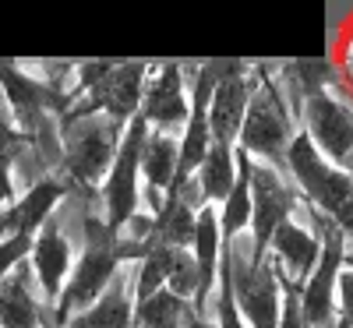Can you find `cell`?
I'll return each instance as SVG.
<instances>
[{
	"instance_id": "27",
	"label": "cell",
	"mask_w": 353,
	"mask_h": 328,
	"mask_svg": "<svg viewBox=\"0 0 353 328\" xmlns=\"http://www.w3.org/2000/svg\"><path fill=\"white\" fill-rule=\"evenodd\" d=\"M343 268H350V272H353V247L343 251Z\"/></svg>"
},
{
	"instance_id": "22",
	"label": "cell",
	"mask_w": 353,
	"mask_h": 328,
	"mask_svg": "<svg viewBox=\"0 0 353 328\" xmlns=\"http://www.w3.org/2000/svg\"><path fill=\"white\" fill-rule=\"evenodd\" d=\"M28 251H32V236H25V233H14V236H4L0 240V276H8L11 268H18Z\"/></svg>"
},
{
	"instance_id": "13",
	"label": "cell",
	"mask_w": 353,
	"mask_h": 328,
	"mask_svg": "<svg viewBox=\"0 0 353 328\" xmlns=\"http://www.w3.org/2000/svg\"><path fill=\"white\" fill-rule=\"evenodd\" d=\"M343 251H346L343 233L325 223V229H321L318 265L307 276V283L297 289L304 328H336L339 325V318H336V279L343 272Z\"/></svg>"
},
{
	"instance_id": "5",
	"label": "cell",
	"mask_w": 353,
	"mask_h": 328,
	"mask_svg": "<svg viewBox=\"0 0 353 328\" xmlns=\"http://www.w3.org/2000/svg\"><path fill=\"white\" fill-rule=\"evenodd\" d=\"M81 244H78V219H74V201L64 194V201L57 205V212L39 226V233L32 236V251H28V268L36 276V286L43 293L46 307L53 311L57 296H61L74 258H78Z\"/></svg>"
},
{
	"instance_id": "19",
	"label": "cell",
	"mask_w": 353,
	"mask_h": 328,
	"mask_svg": "<svg viewBox=\"0 0 353 328\" xmlns=\"http://www.w3.org/2000/svg\"><path fill=\"white\" fill-rule=\"evenodd\" d=\"M191 318H194L191 300L170 293L166 286L134 304V328H188Z\"/></svg>"
},
{
	"instance_id": "26",
	"label": "cell",
	"mask_w": 353,
	"mask_h": 328,
	"mask_svg": "<svg viewBox=\"0 0 353 328\" xmlns=\"http://www.w3.org/2000/svg\"><path fill=\"white\" fill-rule=\"evenodd\" d=\"M0 121L11 124V110H8V99H4V88H0Z\"/></svg>"
},
{
	"instance_id": "15",
	"label": "cell",
	"mask_w": 353,
	"mask_h": 328,
	"mask_svg": "<svg viewBox=\"0 0 353 328\" xmlns=\"http://www.w3.org/2000/svg\"><path fill=\"white\" fill-rule=\"evenodd\" d=\"M50 321L53 311L46 307L25 258L8 276H0V328H46Z\"/></svg>"
},
{
	"instance_id": "11",
	"label": "cell",
	"mask_w": 353,
	"mask_h": 328,
	"mask_svg": "<svg viewBox=\"0 0 353 328\" xmlns=\"http://www.w3.org/2000/svg\"><path fill=\"white\" fill-rule=\"evenodd\" d=\"M321 229H325V219L307 212L297 219H286L272 229L269 247H265V258L272 261L276 279L283 286H304L307 276L314 272L318 254H321Z\"/></svg>"
},
{
	"instance_id": "29",
	"label": "cell",
	"mask_w": 353,
	"mask_h": 328,
	"mask_svg": "<svg viewBox=\"0 0 353 328\" xmlns=\"http://www.w3.org/2000/svg\"><path fill=\"white\" fill-rule=\"evenodd\" d=\"M350 176H353V170H350Z\"/></svg>"
},
{
	"instance_id": "14",
	"label": "cell",
	"mask_w": 353,
	"mask_h": 328,
	"mask_svg": "<svg viewBox=\"0 0 353 328\" xmlns=\"http://www.w3.org/2000/svg\"><path fill=\"white\" fill-rule=\"evenodd\" d=\"M254 64L251 61H230L226 74L216 81L212 99H209V134L219 145H237L244 113H248V99L254 92Z\"/></svg>"
},
{
	"instance_id": "8",
	"label": "cell",
	"mask_w": 353,
	"mask_h": 328,
	"mask_svg": "<svg viewBox=\"0 0 353 328\" xmlns=\"http://www.w3.org/2000/svg\"><path fill=\"white\" fill-rule=\"evenodd\" d=\"M145 134H149V124L141 121V116H131L124 134H121V148H117V159L110 166V173L103 176V184H99V205H103V219L106 226L117 233L121 229L138 208V156H141V141Z\"/></svg>"
},
{
	"instance_id": "10",
	"label": "cell",
	"mask_w": 353,
	"mask_h": 328,
	"mask_svg": "<svg viewBox=\"0 0 353 328\" xmlns=\"http://www.w3.org/2000/svg\"><path fill=\"white\" fill-rule=\"evenodd\" d=\"M121 258H117V240L110 244H85L74 258V268L53 304V325L61 328L64 321H71L74 314L88 311L99 296L106 293L110 279L121 272Z\"/></svg>"
},
{
	"instance_id": "3",
	"label": "cell",
	"mask_w": 353,
	"mask_h": 328,
	"mask_svg": "<svg viewBox=\"0 0 353 328\" xmlns=\"http://www.w3.org/2000/svg\"><path fill=\"white\" fill-rule=\"evenodd\" d=\"M124 124L106 113L61 116V170L57 176L68 187H92L99 191L103 176L110 173L117 148H121Z\"/></svg>"
},
{
	"instance_id": "2",
	"label": "cell",
	"mask_w": 353,
	"mask_h": 328,
	"mask_svg": "<svg viewBox=\"0 0 353 328\" xmlns=\"http://www.w3.org/2000/svg\"><path fill=\"white\" fill-rule=\"evenodd\" d=\"M286 176L301 191L311 212L336 226L346 247H353V176L346 170H336L329 159H321L301 131L286 148Z\"/></svg>"
},
{
	"instance_id": "12",
	"label": "cell",
	"mask_w": 353,
	"mask_h": 328,
	"mask_svg": "<svg viewBox=\"0 0 353 328\" xmlns=\"http://www.w3.org/2000/svg\"><path fill=\"white\" fill-rule=\"evenodd\" d=\"M149 68L145 61H124V64H110V71L88 88L81 99H74L68 106L64 116H85V113H106L113 116L117 124H124L131 116H138V106H141V88H145V78H149Z\"/></svg>"
},
{
	"instance_id": "21",
	"label": "cell",
	"mask_w": 353,
	"mask_h": 328,
	"mask_svg": "<svg viewBox=\"0 0 353 328\" xmlns=\"http://www.w3.org/2000/svg\"><path fill=\"white\" fill-rule=\"evenodd\" d=\"M219 216V233L223 240L237 233H248L251 226V181H248V156L237 148V181H233V191L226 194V201L216 208Z\"/></svg>"
},
{
	"instance_id": "25",
	"label": "cell",
	"mask_w": 353,
	"mask_h": 328,
	"mask_svg": "<svg viewBox=\"0 0 353 328\" xmlns=\"http://www.w3.org/2000/svg\"><path fill=\"white\" fill-rule=\"evenodd\" d=\"M188 328H216V318H209V314H194V318L188 321Z\"/></svg>"
},
{
	"instance_id": "24",
	"label": "cell",
	"mask_w": 353,
	"mask_h": 328,
	"mask_svg": "<svg viewBox=\"0 0 353 328\" xmlns=\"http://www.w3.org/2000/svg\"><path fill=\"white\" fill-rule=\"evenodd\" d=\"M14 198H18V191H14V181H11V170L0 166V208H8Z\"/></svg>"
},
{
	"instance_id": "6",
	"label": "cell",
	"mask_w": 353,
	"mask_h": 328,
	"mask_svg": "<svg viewBox=\"0 0 353 328\" xmlns=\"http://www.w3.org/2000/svg\"><path fill=\"white\" fill-rule=\"evenodd\" d=\"M254 74H258V64H254ZM297 131H301L297 121L283 110L276 92L258 74L254 92L248 99V113H244L241 134H237V148L244 156H251L258 163H269V166L286 173V148H290L293 138H297Z\"/></svg>"
},
{
	"instance_id": "17",
	"label": "cell",
	"mask_w": 353,
	"mask_h": 328,
	"mask_svg": "<svg viewBox=\"0 0 353 328\" xmlns=\"http://www.w3.org/2000/svg\"><path fill=\"white\" fill-rule=\"evenodd\" d=\"M176 159H181V138L163 134V131H149L141 141V156H138L141 187L166 194L173 187V176H176Z\"/></svg>"
},
{
	"instance_id": "9",
	"label": "cell",
	"mask_w": 353,
	"mask_h": 328,
	"mask_svg": "<svg viewBox=\"0 0 353 328\" xmlns=\"http://www.w3.org/2000/svg\"><path fill=\"white\" fill-rule=\"evenodd\" d=\"M191 113V88H188V64L181 61H163L149 68V78H145L141 88V106L138 116L149 131H163L181 138L184 124Z\"/></svg>"
},
{
	"instance_id": "23",
	"label": "cell",
	"mask_w": 353,
	"mask_h": 328,
	"mask_svg": "<svg viewBox=\"0 0 353 328\" xmlns=\"http://www.w3.org/2000/svg\"><path fill=\"white\" fill-rule=\"evenodd\" d=\"M336 328H353V272L343 268L339 279H336Z\"/></svg>"
},
{
	"instance_id": "1",
	"label": "cell",
	"mask_w": 353,
	"mask_h": 328,
	"mask_svg": "<svg viewBox=\"0 0 353 328\" xmlns=\"http://www.w3.org/2000/svg\"><path fill=\"white\" fill-rule=\"evenodd\" d=\"M219 279L230 286L233 307H237L244 328H279L283 283L276 279L272 261L254 251L248 233L223 240Z\"/></svg>"
},
{
	"instance_id": "16",
	"label": "cell",
	"mask_w": 353,
	"mask_h": 328,
	"mask_svg": "<svg viewBox=\"0 0 353 328\" xmlns=\"http://www.w3.org/2000/svg\"><path fill=\"white\" fill-rule=\"evenodd\" d=\"M131 276H134V265H121L106 286V293L99 300L74 314L71 321H64L61 328H134V289H131Z\"/></svg>"
},
{
	"instance_id": "4",
	"label": "cell",
	"mask_w": 353,
	"mask_h": 328,
	"mask_svg": "<svg viewBox=\"0 0 353 328\" xmlns=\"http://www.w3.org/2000/svg\"><path fill=\"white\" fill-rule=\"evenodd\" d=\"M301 134L336 170H353V92L339 74L304 99Z\"/></svg>"
},
{
	"instance_id": "28",
	"label": "cell",
	"mask_w": 353,
	"mask_h": 328,
	"mask_svg": "<svg viewBox=\"0 0 353 328\" xmlns=\"http://www.w3.org/2000/svg\"><path fill=\"white\" fill-rule=\"evenodd\" d=\"M46 328H57V325H53V321H50V325H46Z\"/></svg>"
},
{
	"instance_id": "20",
	"label": "cell",
	"mask_w": 353,
	"mask_h": 328,
	"mask_svg": "<svg viewBox=\"0 0 353 328\" xmlns=\"http://www.w3.org/2000/svg\"><path fill=\"white\" fill-rule=\"evenodd\" d=\"M152 219H156V244L176 247V251H191L198 208H191L184 198H176V194H166L159 216H152Z\"/></svg>"
},
{
	"instance_id": "18",
	"label": "cell",
	"mask_w": 353,
	"mask_h": 328,
	"mask_svg": "<svg viewBox=\"0 0 353 328\" xmlns=\"http://www.w3.org/2000/svg\"><path fill=\"white\" fill-rule=\"evenodd\" d=\"M191 181H194V187H198L205 205L219 208L226 201V194L233 191V181H237V145L212 141Z\"/></svg>"
},
{
	"instance_id": "7",
	"label": "cell",
	"mask_w": 353,
	"mask_h": 328,
	"mask_svg": "<svg viewBox=\"0 0 353 328\" xmlns=\"http://www.w3.org/2000/svg\"><path fill=\"white\" fill-rule=\"evenodd\" d=\"M248 181H251V226H248V236L258 254H265L269 247V236L279 223L286 219H297V216H307L311 208L304 205L301 191L293 187V181L269 166V163H258L248 156Z\"/></svg>"
}]
</instances>
